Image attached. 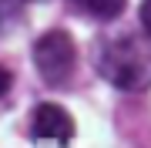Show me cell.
<instances>
[{"label":"cell","instance_id":"cell-1","mask_svg":"<svg viewBox=\"0 0 151 148\" xmlns=\"http://www.w3.org/2000/svg\"><path fill=\"white\" fill-rule=\"evenodd\" d=\"M97 74H104L121 91H141L151 81V61L134 37H108L94 51Z\"/></svg>","mask_w":151,"mask_h":148},{"label":"cell","instance_id":"cell-2","mask_svg":"<svg viewBox=\"0 0 151 148\" xmlns=\"http://www.w3.org/2000/svg\"><path fill=\"white\" fill-rule=\"evenodd\" d=\"M34 64H37V74L44 77V84L64 88L74 77V67H77V47L70 40V34L67 30L40 34L37 44H34Z\"/></svg>","mask_w":151,"mask_h":148},{"label":"cell","instance_id":"cell-3","mask_svg":"<svg viewBox=\"0 0 151 148\" xmlns=\"http://www.w3.org/2000/svg\"><path fill=\"white\" fill-rule=\"evenodd\" d=\"M30 138L34 142H50V145L64 148L70 138H74V118H70L60 104L44 101L30 115Z\"/></svg>","mask_w":151,"mask_h":148},{"label":"cell","instance_id":"cell-4","mask_svg":"<svg viewBox=\"0 0 151 148\" xmlns=\"http://www.w3.org/2000/svg\"><path fill=\"white\" fill-rule=\"evenodd\" d=\"M70 4H74L81 14L94 17V20H111V17H118L124 10L128 0H70Z\"/></svg>","mask_w":151,"mask_h":148},{"label":"cell","instance_id":"cell-5","mask_svg":"<svg viewBox=\"0 0 151 148\" xmlns=\"http://www.w3.org/2000/svg\"><path fill=\"white\" fill-rule=\"evenodd\" d=\"M17 20H20L17 17V0H0V34L7 27H14Z\"/></svg>","mask_w":151,"mask_h":148},{"label":"cell","instance_id":"cell-6","mask_svg":"<svg viewBox=\"0 0 151 148\" xmlns=\"http://www.w3.org/2000/svg\"><path fill=\"white\" fill-rule=\"evenodd\" d=\"M141 27H145V34L151 37V0L141 4Z\"/></svg>","mask_w":151,"mask_h":148},{"label":"cell","instance_id":"cell-7","mask_svg":"<svg viewBox=\"0 0 151 148\" xmlns=\"http://www.w3.org/2000/svg\"><path fill=\"white\" fill-rule=\"evenodd\" d=\"M10 84H14V77H10V71H7V67H0V101H4V94L10 91Z\"/></svg>","mask_w":151,"mask_h":148}]
</instances>
